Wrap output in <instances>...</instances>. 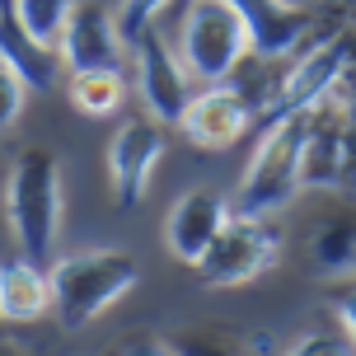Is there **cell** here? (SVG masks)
<instances>
[{
  "mask_svg": "<svg viewBox=\"0 0 356 356\" xmlns=\"http://www.w3.org/2000/svg\"><path fill=\"white\" fill-rule=\"evenodd\" d=\"M5 216L19 253L38 267H52L56 230H61V160L42 145H29L5 178Z\"/></svg>",
  "mask_w": 356,
  "mask_h": 356,
  "instance_id": "6da1fadb",
  "label": "cell"
},
{
  "mask_svg": "<svg viewBox=\"0 0 356 356\" xmlns=\"http://www.w3.org/2000/svg\"><path fill=\"white\" fill-rule=\"evenodd\" d=\"M230 216H234L230 202L216 188H188L164 216V249H169V258L197 267L207 258V249L216 244V234L230 225Z\"/></svg>",
  "mask_w": 356,
  "mask_h": 356,
  "instance_id": "9c48e42d",
  "label": "cell"
},
{
  "mask_svg": "<svg viewBox=\"0 0 356 356\" xmlns=\"http://www.w3.org/2000/svg\"><path fill=\"white\" fill-rule=\"evenodd\" d=\"M282 356H356V342L347 333H338V328H309Z\"/></svg>",
  "mask_w": 356,
  "mask_h": 356,
  "instance_id": "d6986e66",
  "label": "cell"
},
{
  "mask_svg": "<svg viewBox=\"0 0 356 356\" xmlns=\"http://www.w3.org/2000/svg\"><path fill=\"white\" fill-rule=\"evenodd\" d=\"M253 122L258 118H253V104L244 99V89L225 80V85H207L202 94H193L178 127L197 150H230Z\"/></svg>",
  "mask_w": 356,
  "mask_h": 356,
  "instance_id": "30bf717a",
  "label": "cell"
},
{
  "mask_svg": "<svg viewBox=\"0 0 356 356\" xmlns=\"http://www.w3.org/2000/svg\"><path fill=\"white\" fill-rule=\"evenodd\" d=\"M169 352L174 356H239V347L230 338H220V333H197V328H188V333H174L169 338Z\"/></svg>",
  "mask_w": 356,
  "mask_h": 356,
  "instance_id": "44dd1931",
  "label": "cell"
},
{
  "mask_svg": "<svg viewBox=\"0 0 356 356\" xmlns=\"http://www.w3.org/2000/svg\"><path fill=\"white\" fill-rule=\"evenodd\" d=\"M352 56H356L352 33H328V38H319V42H309V47L291 61V71L277 80V94H272V104H267V113L258 122L272 127V122H282V118L314 113L319 104H328L333 89H338V80L347 75V66H352Z\"/></svg>",
  "mask_w": 356,
  "mask_h": 356,
  "instance_id": "5b68a950",
  "label": "cell"
},
{
  "mask_svg": "<svg viewBox=\"0 0 356 356\" xmlns=\"http://www.w3.org/2000/svg\"><path fill=\"white\" fill-rule=\"evenodd\" d=\"M0 66L29 85V94H47L56 89V52L42 47L15 15V0H0Z\"/></svg>",
  "mask_w": 356,
  "mask_h": 356,
  "instance_id": "5bb4252c",
  "label": "cell"
},
{
  "mask_svg": "<svg viewBox=\"0 0 356 356\" xmlns=\"http://www.w3.org/2000/svg\"><path fill=\"white\" fill-rule=\"evenodd\" d=\"M108 356H174V352H169V338H155V333H131V338H122Z\"/></svg>",
  "mask_w": 356,
  "mask_h": 356,
  "instance_id": "cb8c5ba5",
  "label": "cell"
},
{
  "mask_svg": "<svg viewBox=\"0 0 356 356\" xmlns=\"http://www.w3.org/2000/svg\"><path fill=\"white\" fill-rule=\"evenodd\" d=\"M61 56L71 71H118V56H122V33L104 5L94 0H75L71 19L61 29Z\"/></svg>",
  "mask_w": 356,
  "mask_h": 356,
  "instance_id": "7c38bea8",
  "label": "cell"
},
{
  "mask_svg": "<svg viewBox=\"0 0 356 356\" xmlns=\"http://www.w3.org/2000/svg\"><path fill=\"white\" fill-rule=\"evenodd\" d=\"M282 253V239L267 220H253V216H230V225L216 234V244L207 249V258L193 267L197 277L216 291H230V286H244L253 277H263L267 267L277 263Z\"/></svg>",
  "mask_w": 356,
  "mask_h": 356,
  "instance_id": "8992f818",
  "label": "cell"
},
{
  "mask_svg": "<svg viewBox=\"0 0 356 356\" xmlns=\"http://www.w3.org/2000/svg\"><path fill=\"white\" fill-rule=\"evenodd\" d=\"M342 178H347V122L338 104H319L309 113L300 188H342Z\"/></svg>",
  "mask_w": 356,
  "mask_h": 356,
  "instance_id": "4fadbf2b",
  "label": "cell"
},
{
  "mask_svg": "<svg viewBox=\"0 0 356 356\" xmlns=\"http://www.w3.org/2000/svg\"><path fill=\"white\" fill-rule=\"evenodd\" d=\"M328 305L338 309L342 333L356 342V277H342V282H333V291H328Z\"/></svg>",
  "mask_w": 356,
  "mask_h": 356,
  "instance_id": "603a6c76",
  "label": "cell"
},
{
  "mask_svg": "<svg viewBox=\"0 0 356 356\" xmlns=\"http://www.w3.org/2000/svg\"><path fill=\"white\" fill-rule=\"evenodd\" d=\"M183 5H188V0H183Z\"/></svg>",
  "mask_w": 356,
  "mask_h": 356,
  "instance_id": "d4e9b609",
  "label": "cell"
},
{
  "mask_svg": "<svg viewBox=\"0 0 356 356\" xmlns=\"http://www.w3.org/2000/svg\"><path fill=\"white\" fill-rule=\"evenodd\" d=\"M309 263L323 277H352L356 272V216H328L309 234Z\"/></svg>",
  "mask_w": 356,
  "mask_h": 356,
  "instance_id": "2e32d148",
  "label": "cell"
},
{
  "mask_svg": "<svg viewBox=\"0 0 356 356\" xmlns=\"http://www.w3.org/2000/svg\"><path fill=\"white\" fill-rule=\"evenodd\" d=\"M24 104H29V85H24L10 66H0V131L19 122Z\"/></svg>",
  "mask_w": 356,
  "mask_h": 356,
  "instance_id": "7402d4cb",
  "label": "cell"
},
{
  "mask_svg": "<svg viewBox=\"0 0 356 356\" xmlns=\"http://www.w3.org/2000/svg\"><path fill=\"white\" fill-rule=\"evenodd\" d=\"M234 15L244 19L249 33V52L258 61H282V56L300 52L305 38L314 33V10L309 5H291V0H230Z\"/></svg>",
  "mask_w": 356,
  "mask_h": 356,
  "instance_id": "8fae6325",
  "label": "cell"
},
{
  "mask_svg": "<svg viewBox=\"0 0 356 356\" xmlns=\"http://www.w3.org/2000/svg\"><path fill=\"white\" fill-rule=\"evenodd\" d=\"M160 160H164V127L155 118H131L118 127V136L108 141V183H113L118 207L141 202Z\"/></svg>",
  "mask_w": 356,
  "mask_h": 356,
  "instance_id": "ba28073f",
  "label": "cell"
},
{
  "mask_svg": "<svg viewBox=\"0 0 356 356\" xmlns=\"http://www.w3.org/2000/svg\"><path fill=\"white\" fill-rule=\"evenodd\" d=\"M131 52H136V85H141V99L150 108V118L160 127H178L188 104H193V89H188L193 75L183 71V61L160 38V29L141 33L131 42Z\"/></svg>",
  "mask_w": 356,
  "mask_h": 356,
  "instance_id": "52a82bcc",
  "label": "cell"
},
{
  "mask_svg": "<svg viewBox=\"0 0 356 356\" xmlns=\"http://www.w3.org/2000/svg\"><path fill=\"white\" fill-rule=\"evenodd\" d=\"M305 136H309V113H296V118H282V122L263 127V141L253 150L249 169H244V183H239V197H234V216L267 220L277 207H286L291 197L300 193Z\"/></svg>",
  "mask_w": 356,
  "mask_h": 356,
  "instance_id": "3957f363",
  "label": "cell"
},
{
  "mask_svg": "<svg viewBox=\"0 0 356 356\" xmlns=\"http://www.w3.org/2000/svg\"><path fill=\"white\" fill-rule=\"evenodd\" d=\"M52 309V282L47 267L29 263L24 253L0 258V319L5 323H33Z\"/></svg>",
  "mask_w": 356,
  "mask_h": 356,
  "instance_id": "9a60e30c",
  "label": "cell"
},
{
  "mask_svg": "<svg viewBox=\"0 0 356 356\" xmlns=\"http://www.w3.org/2000/svg\"><path fill=\"white\" fill-rule=\"evenodd\" d=\"M244 56H249V33L230 0H188L183 38H178L183 71L202 85H225Z\"/></svg>",
  "mask_w": 356,
  "mask_h": 356,
  "instance_id": "277c9868",
  "label": "cell"
},
{
  "mask_svg": "<svg viewBox=\"0 0 356 356\" xmlns=\"http://www.w3.org/2000/svg\"><path fill=\"white\" fill-rule=\"evenodd\" d=\"M66 99L85 118H108V113H118L127 104V80H122V71H71Z\"/></svg>",
  "mask_w": 356,
  "mask_h": 356,
  "instance_id": "e0dca14e",
  "label": "cell"
},
{
  "mask_svg": "<svg viewBox=\"0 0 356 356\" xmlns=\"http://www.w3.org/2000/svg\"><path fill=\"white\" fill-rule=\"evenodd\" d=\"M47 282H52L56 323L75 333V328L94 323L104 309H113L131 286L141 282V263L122 249H89V253L56 258L47 267Z\"/></svg>",
  "mask_w": 356,
  "mask_h": 356,
  "instance_id": "7a4b0ae2",
  "label": "cell"
},
{
  "mask_svg": "<svg viewBox=\"0 0 356 356\" xmlns=\"http://www.w3.org/2000/svg\"><path fill=\"white\" fill-rule=\"evenodd\" d=\"M164 5H169V0H122L118 15H113L122 42H136L141 33H150V29H155V15H160Z\"/></svg>",
  "mask_w": 356,
  "mask_h": 356,
  "instance_id": "ffe728a7",
  "label": "cell"
},
{
  "mask_svg": "<svg viewBox=\"0 0 356 356\" xmlns=\"http://www.w3.org/2000/svg\"><path fill=\"white\" fill-rule=\"evenodd\" d=\"M71 10H75V0H15L19 24H24L42 47H56V42H61V29H66Z\"/></svg>",
  "mask_w": 356,
  "mask_h": 356,
  "instance_id": "ac0fdd59",
  "label": "cell"
}]
</instances>
